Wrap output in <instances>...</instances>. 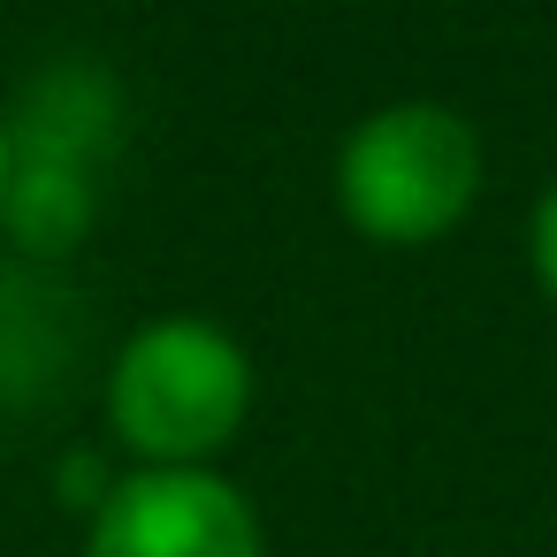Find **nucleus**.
Returning a JSON list of instances; mask_svg holds the SVG:
<instances>
[{"label":"nucleus","instance_id":"nucleus-1","mask_svg":"<svg viewBox=\"0 0 557 557\" xmlns=\"http://www.w3.org/2000/svg\"><path fill=\"white\" fill-rule=\"evenodd\" d=\"M252 397H260L252 351L222 321H207V313H153V321H138L115 344L108 382H100L108 443L131 466H161V473L214 466L245 435Z\"/></svg>","mask_w":557,"mask_h":557},{"label":"nucleus","instance_id":"nucleus-2","mask_svg":"<svg viewBox=\"0 0 557 557\" xmlns=\"http://www.w3.org/2000/svg\"><path fill=\"white\" fill-rule=\"evenodd\" d=\"M9 214L0 237L24 252V268H54L70 260L108 199V161L123 153V85L70 54L47 62L16 100H9Z\"/></svg>","mask_w":557,"mask_h":557},{"label":"nucleus","instance_id":"nucleus-3","mask_svg":"<svg viewBox=\"0 0 557 557\" xmlns=\"http://www.w3.org/2000/svg\"><path fill=\"white\" fill-rule=\"evenodd\" d=\"M481 176H488V153H481V131L466 123V108L412 92V100L367 108L344 131L329 191H336V214L351 222V237H367L382 252H428L473 214Z\"/></svg>","mask_w":557,"mask_h":557},{"label":"nucleus","instance_id":"nucleus-4","mask_svg":"<svg viewBox=\"0 0 557 557\" xmlns=\"http://www.w3.org/2000/svg\"><path fill=\"white\" fill-rule=\"evenodd\" d=\"M85 557H268V527L222 466H123L85 519Z\"/></svg>","mask_w":557,"mask_h":557},{"label":"nucleus","instance_id":"nucleus-5","mask_svg":"<svg viewBox=\"0 0 557 557\" xmlns=\"http://www.w3.org/2000/svg\"><path fill=\"white\" fill-rule=\"evenodd\" d=\"M115 481H123V466H115L108 450H92V443H70V450L54 458V496H62L70 511H85V519L108 504Z\"/></svg>","mask_w":557,"mask_h":557},{"label":"nucleus","instance_id":"nucleus-6","mask_svg":"<svg viewBox=\"0 0 557 557\" xmlns=\"http://www.w3.org/2000/svg\"><path fill=\"white\" fill-rule=\"evenodd\" d=\"M527 268H534L542 306L557 313V176L542 184V199H534V214H527Z\"/></svg>","mask_w":557,"mask_h":557},{"label":"nucleus","instance_id":"nucleus-7","mask_svg":"<svg viewBox=\"0 0 557 557\" xmlns=\"http://www.w3.org/2000/svg\"><path fill=\"white\" fill-rule=\"evenodd\" d=\"M9 169H16V153H9V108H0V214H9Z\"/></svg>","mask_w":557,"mask_h":557}]
</instances>
